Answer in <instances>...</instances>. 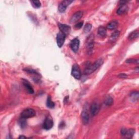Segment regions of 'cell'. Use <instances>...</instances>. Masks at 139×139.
<instances>
[{
    "label": "cell",
    "instance_id": "obj_26",
    "mask_svg": "<svg viewBox=\"0 0 139 139\" xmlns=\"http://www.w3.org/2000/svg\"><path fill=\"white\" fill-rule=\"evenodd\" d=\"M126 62L128 63H138V60L137 59H129L126 60Z\"/></svg>",
    "mask_w": 139,
    "mask_h": 139
},
{
    "label": "cell",
    "instance_id": "obj_21",
    "mask_svg": "<svg viewBox=\"0 0 139 139\" xmlns=\"http://www.w3.org/2000/svg\"><path fill=\"white\" fill-rule=\"evenodd\" d=\"M114 102L113 98L110 96H108L107 97H106L105 101H104V104L106 106H110L113 104V103Z\"/></svg>",
    "mask_w": 139,
    "mask_h": 139
},
{
    "label": "cell",
    "instance_id": "obj_5",
    "mask_svg": "<svg viewBox=\"0 0 139 139\" xmlns=\"http://www.w3.org/2000/svg\"><path fill=\"white\" fill-rule=\"evenodd\" d=\"M66 38V35L62 33L61 32H59L57 36V43L59 47H62L64 44Z\"/></svg>",
    "mask_w": 139,
    "mask_h": 139
},
{
    "label": "cell",
    "instance_id": "obj_11",
    "mask_svg": "<svg viewBox=\"0 0 139 139\" xmlns=\"http://www.w3.org/2000/svg\"><path fill=\"white\" fill-rule=\"evenodd\" d=\"M99 111V106L97 102H94L91 106V113L92 116L97 115Z\"/></svg>",
    "mask_w": 139,
    "mask_h": 139
},
{
    "label": "cell",
    "instance_id": "obj_19",
    "mask_svg": "<svg viewBox=\"0 0 139 139\" xmlns=\"http://www.w3.org/2000/svg\"><path fill=\"white\" fill-rule=\"evenodd\" d=\"M98 34L102 37H104L106 35V30L104 27H100L98 29Z\"/></svg>",
    "mask_w": 139,
    "mask_h": 139
},
{
    "label": "cell",
    "instance_id": "obj_27",
    "mask_svg": "<svg viewBox=\"0 0 139 139\" xmlns=\"http://www.w3.org/2000/svg\"><path fill=\"white\" fill-rule=\"evenodd\" d=\"M83 26V22H80L77 23L76 25H75V27L77 28V29H80L82 26Z\"/></svg>",
    "mask_w": 139,
    "mask_h": 139
},
{
    "label": "cell",
    "instance_id": "obj_9",
    "mask_svg": "<svg viewBox=\"0 0 139 139\" xmlns=\"http://www.w3.org/2000/svg\"><path fill=\"white\" fill-rule=\"evenodd\" d=\"M58 26L60 30V32H61L63 34H65V35H68L70 33L71 31V27L65 24L59 23Z\"/></svg>",
    "mask_w": 139,
    "mask_h": 139
},
{
    "label": "cell",
    "instance_id": "obj_16",
    "mask_svg": "<svg viewBox=\"0 0 139 139\" xmlns=\"http://www.w3.org/2000/svg\"><path fill=\"white\" fill-rule=\"evenodd\" d=\"M120 34V32L119 31H115L113 33H112L111 36H110V41L111 42L115 41L117 39V38L119 37Z\"/></svg>",
    "mask_w": 139,
    "mask_h": 139
},
{
    "label": "cell",
    "instance_id": "obj_14",
    "mask_svg": "<svg viewBox=\"0 0 139 139\" xmlns=\"http://www.w3.org/2000/svg\"><path fill=\"white\" fill-rule=\"evenodd\" d=\"M128 9V8L126 4L120 5L119 9H117V14H119V15H122V14H123L124 13L127 12Z\"/></svg>",
    "mask_w": 139,
    "mask_h": 139
},
{
    "label": "cell",
    "instance_id": "obj_24",
    "mask_svg": "<svg viewBox=\"0 0 139 139\" xmlns=\"http://www.w3.org/2000/svg\"><path fill=\"white\" fill-rule=\"evenodd\" d=\"M19 124L20 126H21V127L22 128H24L26 127L27 125V123L25 121V119H23L21 117V119H20L19 120Z\"/></svg>",
    "mask_w": 139,
    "mask_h": 139
},
{
    "label": "cell",
    "instance_id": "obj_29",
    "mask_svg": "<svg viewBox=\"0 0 139 139\" xmlns=\"http://www.w3.org/2000/svg\"><path fill=\"white\" fill-rule=\"evenodd\" d=\"M127 131V129H125V128H122V129H121V134H122V135H124L126 133Z\"/></svg>",
    "mask_w": 139,
    "mask_h": 139
},
{
    "label": "cell",
    "instance_id": "obj_8",
    "mask_svg": "<svg viewBox=\"0 0 139 139\" xmlns=\"http://www.w3.org/2000/svg\"><path fill=\"white\" fill-rule=\"evenodd\" d=\"M72 1H69V0H66V1H63L60 3L58 7V10L60 13H64L67 7H68L71 3H72Z\"/></svg>",
    "mask_w": 139,
    "mask_h": 139
},
{
    "label": "cell",
    "instance_id": "obj_1",
    "mask_svg": "<svg viewBox=\"0 0 139 139\" xmlns=\"http://www.w3.org/2000/svg\"><path fill=\"white\" fill-rule=\"evenodd\" d=\"M103 63V59L101 58L99 59L93 64L89 65L87 67H86L85 69L84 70V73L85 74H90L94 72L99 66H101V65H102Z\"/></svg>",
    "mask_w": 139,
    "mask_h": 139
},
{
    "label": "cell",
    "instance_id": "obj_2",
    "mask_svg": "<svg viewBox=\"0 0 139 139\" xmlns=\"http://www.w3.org/2000/svg\"><path fill=\"white\" fill-rule=\"evenodd\" d=\"M35 115V112L32 108H27L24 109L23 111L21 113V116L23 119H28L33 117Z\"/></svg>",
    "mask_w": 139,
    "mask_h": 139
},
{
    "label": "cell",
    "instance_id": "obj_10",
    "mask_svg": "<svg viewBox=\"0 0 139 139\" xmlns=\"http://www.w3.org/2000/svg\"><path fill=\"white\" fill-rule=\"evenodd\" d=\"M53 120L49 118V117H47V118H46L44 121V123L43 125L44 129L46 130L51 129L53 127Z\"/></svg>",
    "mask_w": 139,
    "mask_h": 139
},
{
    "label": "cell",
    "instance_id": "obj_3",
    "mask_svg": "<svg viewBox=\"0 0 139 139\" xmlns=\"http://www.w3.org/2000/svg\"><path fill=\"white\" fill-rule=\"evenodd\" d=\"M71 74L76 79H80L81 76V71L79 66L77 64H74L73 65L72 71H71Z\"/></svg>",
    "mask_w": 139,
    "mask_h": 139
},
{
    "label": "cell",
    "instance_id": "obj_12",
    "mask_svg": "<svg viewBox=\"0 0 139 139\" xmlns=\"http://www.w3.org/2000/svg\"><path fill=\"white\" fill-rule=\"evenodd\" d=\"M83 15V13L82 11H78L76 13H74L73 16H72L71 19V22H75L76 21H78L79 19H81V17H82Z\"/></svg>",
    "mask_w": 139,
    "mask_h": 139
},
{
    "label": "cell",
    "instance_id": "obj_25",
    "mask_svg": "<svg viewBox=\"0 0 139 139\" xmlns=\"http://www.w3.org/2000/svg\"><path fill=\"white\" fill-rule=\"evenodd\" d=\"M92 29V25L90 23H87L84 28V31L85 33H88Z\"/></svg>",
    "mask_w": 139,
    "mask_h": 139
},
{
    "label": "cell",
    "instance_id": "obj_30",
    "mask_svg": "<svg viewBox=\"0 0 139 139\" xmlns=\"http://www.w3.org/2000/svg\"><path fill=\"white\" fill-rule=\"evenodd\" d=\"M26 136H20L19 137V138H26Z\"/></svg>",
    "mask_w": 139,
    "mask_h": 139
},
{
    "label": "cell",
    "instance_id": "obj_15",
    "mask_svg": "<svg viewBox=\"0 0 139 139\" xmlns=\"http://www.w3.org/2000/svg\"><path fill=\"white\" fill-rule=\"evenodd\" d=\"M139 97L138 92L137 91H133L130 95V98L132 102H136L138 101Z\"/></svg>",
    "mask_w": 139,
    "mask_h": 139
},
{
    "label": "cell",
    "instance_id": "obj_6",
    "mask_svg": "<svg viewBox=\"0 0 139 139\" xmlns=\"http://www.w3.org/2000/svg\"><path fill=\"white\" fill-rule=\"evenodd\" d=\"M81 119H82L83 123L84 124L88 123L89 121V115L87 106H84L82 112H81Z\"/></svg>",
    "mask_w": 139,
    "mask_h": 139
},
{
    "label": "cell",
    "instance_id": "obj_22",
    "mask_svg": "<svg viewBox=\"0 0 139 139\" xmlns=\"http://www.w3.org/2000/svg\"><path fill=\"white\" fill-rule=\"evenodd\" d=\"M134 133H135V130L133 129H129V130H127L126 133L125 135H124V136H125V137H127V138H131L133 136Z\"/></svg>",
    "mask_w": 139,
    "mask_h": 139
},
{
    "label": "cell",
    "instance_id": "obj_13",
    "mask_svg": "<svg viewBox=\"0 0 139 139\" xmlns=\"http://www.w3.org/2000/svg\"><path fill=\"white\" fill-rule=\"evenodd\" d=\"M22 81H23L22 83H23V86L24 87V88L26 89V90L28 93L31 94H33L34 90H33V88H32V85L30 84L29 82H28V81H27V80H25V79H22Z\"/></svg>",
    "mask_w": 139,
    "mask_h": 139
},
{
    "label": "cell",
    "instance_id": "obj_28",
    "mask_svg": "<svg viewBox=\"0 0 139 139\" xmlns=\"http://www.w3.org/2000/svg\"><path fill=\"white\" fill-rule=\"evenodd\" d=\"M119 77L121 78H123L124 79V78H126L127 77V75L125 73H120L119 75Z\"/></svg>",
    "mask_w": 139,
    "mask_h": 139
},
{
    "label": "cell",
    "instance_id": "obj_18",
    "mask_svg": "<svg viewBox=\"0 0 139 139\" xmlns=\"http://www.w3.org/2000/svg\"><path fill=\"white\" fill-rule=\"evenodd\" d=\"M118 21H116V20H114L112 22H110L107 26L108 29L109 30H114L118 26Z\"/></svg>",
    "mask_w": 139,
    "mask_h": 139
},
{
    "label": "cell",
    "instance_id": "obj_17",
    "mask_svg": "<svg viewBox=\"0 0 139 139\" xmlns=\"http://www.w3.org/2000/svg\"><path fill=\"white\" fill-rule=\"evenodd\" d=\"M139 35V32L138 30L134 31L133 32H131V33L129 35L128 38L129 40H134V39H136L138 38Z\"/></svg>",
    "mask_w": 139,
    "mask_h": 139
},
{
    "label": "cell",
    "instance_id": "obj_7",
    "mask_svg": "<svg viewBox=\"0 0 139 139\" xmlns=\"http://www.w3.org/2000/svg\"><path fill=\"white\" fill-rule=\"evenodd\" d=\"M80 41L78 39H74L70 42V47L74 52H77L79 49Z\"/></svg>",
    "mask_w": 139,
    "mask_h": 139
},
{
    "label": "cell",
    "instance_id": "obj_23",
    "mask_svg": "<svg viewBox=\"0 0 139 139\" xmlns=\"http://www.w3.org/2000/svg\"><path fill=\"white\" fill-rule=\"evenodd\" d=\"M32 5L35 8H39L41 7V2L39 1H31Z\"/></svg>",
    "mask_w": 139,
    "mask_h": 139
},
{
    "label": "cell",
    "instance_id": "obj_20",
    "mask_svg": "<svg viewBox=\"0 0 139 139\" xmlns=\"http://www.w3.org/2000/svg\"><path fill=\"white\" fill-rule=\"evenodd\" d=\"M46 104H47V107L50 108V109H53L54 107L55 104H54V103L52 101L51 97H50V96H48L47 99V103H46Z\"/></svg>",
    "mask_w": 139,
    "mask_h": 139
},
{
    "label": "cell",
    "instance_id": "obj_4",
    "mask_svg": "<svg viewBox=\"0 0 139 139\" xmlns=\"http://www.w3.org/2000/svg\"><path fill=\"white\" fill-rule=\"evenodd\" d=\"M94 37L93 34L90 35L88 38L87 39V49H88V53L89 54H91L92 53V50H93L94 48Z\"/></svg>",
    "mask_w": 139,
    "mask_h": 139
}]
</instances>
